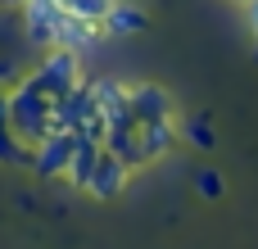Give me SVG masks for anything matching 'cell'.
<instances>
[{
	"label": "cell",
	"instance_id": "cell-6",
	"mask_svg": "<svg viewBox=\"0 0 258 249\" xmlns=\"http://www.w3.org/2000/svg\"><path fill=\"white\" fill-rule=\"evenodd\" d=\"M0 159H5V163H27V159H32V150L18 145V136H14V127H9V91H0Z\"/></svg>",
	"mask_w": 258,
	"mask_h": 249
},
{
	"label": "cell",
	"instance_id": "cell-8",
	"mask_svg": "<svg viewBox=\"0 0 258 249\" xmlns=\"http://www.w3.org/2000/svg\"><path fill=\"white\" fill-rule=\"evenodd\" d=\"M200 191H204V195L213 200V195L222 191V177H218V172H204V177H200Z\"/></svg>",
	"mask_w": 258,
	"mask_h": 249
},
{
	"label": "cell",
	"instance_id": "cell-7",
	"mask_svg": "<svg viewBox=\"0 0 258 249\" xmlns=\"http://www.w3.org/2000/svg\"><path fill=\"white\" fill-rule=\"evenodd\" d=\"M113 5H118V0H59V9H63V14L86 18V23H100V18H104Z\"/></svg>",
	"mask_w": 258,
	"mask_h": 249
},
{
	"label": "cell",
	"instance_id": "cell-4",
	"mask_svg": "<svg viewBox=\"0 0 258 249\" xmlns=\"http://www.w3.org/2000/svg\"><path fill=\"white\" fill-rule=\"evenodd\" d=\"M23 18H27V36L36 45H54L59 41V23H63L59 0H23Z\"/></svg>",
	"mask_w": 258,
	"mask_h": 249
},
{
	"label": "cell",
	"instance_id": "cell-10",
	"mask_svg": "<svg viewBox=\"0 0 258 249\" xmlns=\"http://www.w3.org/2000/svg\"><path fill=\"white\" fill-rule=\"evenodd\" d=\"M240 5H245V0H240Z\"/></svg>",
	"mask_w": 258,
	"mask_h": 249
},
{
	"label": "cell",
	"instance_id": "cell-9",
	"mask_svg": "<svg viewBox=\"0 0 258 249\" xmlns=\"http://www.w3.org/2000/svg\"><path fill=\"white\" fill-rule=\"evenodd\" d=\"M5 77H9V64H0V82H5Z\"/></svg>",
	"mask_w": 258,
	"mask_h": 249
},
{
	"label": "cell",
	"instance_id": "cell-5",
	"mask_svg": "<svg viewBox=\"0 0 258 249\" xmlns=\"http://www.w3.org/2000/svg\"><path fill=\"white\" fill-rule=\"evenodd\" d=\"M150 18H145V9H136V5H127V0H118L104 18H100V32H109V36H127V32H141Z\"/></svg>",
	"mask_w": 258,
	"mask_h": 249
},
{
	"label": "cell",
	"instance_id": "cell-1",
	"mask_svg": "<svg viewBox=\"0 0 258 249\" xmlns=\"http://www.w3.org/2000/svg\"><path fill=\"white\" fill-rule=\"evenodd\" d=\"M127 109H132V122H168V118H177L172 95L163 86H154V82L127 86Z\"/></svg>",
	"mask_w": 258,
	"mask_h": 249
},
{
	"label": "cell",
	"instance_id": "cell-2",
	"mask_svg": "<svg viewBox=\"0 0 258 249\" xmlns=\"http://www.w3.org/2000/svg\"><path fill=\"white\" fill-rule=\"evenodd\" d=\"M73 145H77V132H54L45 136L41 145H32V168L36 177H63L68 172V159H73Z\"/></svg>",
	"mask_w": 258,
	"mask_h": 249
},
{
	"label": "cell",
	"instance_id": "cell-3",
	"mask_svg": "<svg viewBox=\"0 0 258 249\" xmlns=\"http://www.w3.org/2000/svg\"><path fill=\"white\" fill-rule=\"evenodd\" d=\"M127 177H132V168H127L122 159H113V154L100 145V159H95V168H91V177H86L82 191H91L95 200H113V195H122Z\"/></svg>",
	"mask_w": 258,
	"mask_h": 249
}]
</instances>
